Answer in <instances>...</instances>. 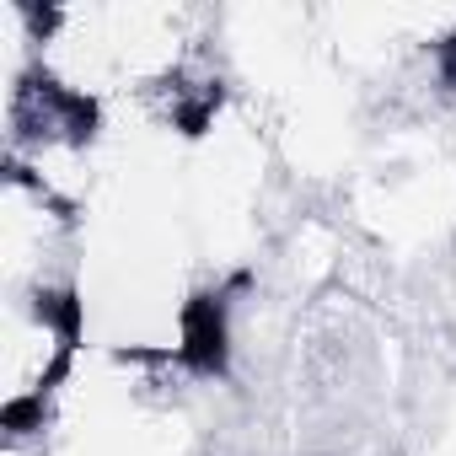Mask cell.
<instances>
[{
    "mask_svg": "<svg viewBox=\"0 0 456 456\" xmlns=\"http://www.w3.org/2000/svg\"><path fill=\"white\" fill-rule=\"evenodd\" d=\"M86 349L92 338L81 290L0 296V419L6 429H44Z\"/></svg>",
    "mask_w": 456,
    "mask_h": 456,
    "instance_id": "6da1fadb",
    "label": "cell"
},
{
    "mask_svg": "<svg viewBox=\"0 0 456 456\" xmlns=\"http://www.w3.org/2000/svg\"><path fill=\"white\" fill-rule=\"evenodd\" d=\"M86 209L65 204L28 172L6 167L0 183V296L81 290Z\"/></svg>",
    "mask_w": 456,
    "mask_h": 456,
    "instance_id": "7a4b0ae2",
    "label": "cell"
}]
</instances>
